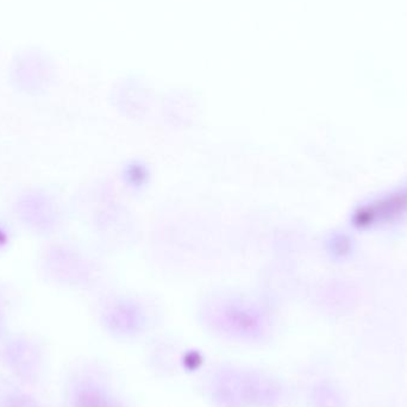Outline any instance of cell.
Wrapping results in <instances>:
<instances>
[{"label":"cell","instance_id":"6da1fadb","mask_svg":"<svg viewBox=\"0 0 407 407\" xmlns=\"http://www.w3.org/2000/svg\"><path fill=\"white\" fill-rule=\"evenodd\" d=\"M123 179L129 187L139 190L147 185L148 179H149V172L145 164L138 162V161H131L124 166Z\"/></svg>","mask_w":407,"mask_h":407}]
</instances>
